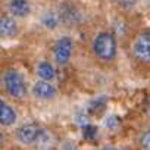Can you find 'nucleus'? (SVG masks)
<instances>
[{"label": "nucleus", "instance_id": "nucleus-1", "mask_svg": "<svg viewBox=\"0 0 150 150\" xmlns=\"http://www.w3.org/2000/svg\"><path fill=\"white\" fill-rule=\"evenodd\" d=\"M2 88L8 97L22 102L28 97V86L25 77L16 68H8L2 74Z\"/></svg>", "mask_w": 150, "mask_h": 150}, {"label": "nucleus", "instance_id": "nucleus-2", "mask_svg": "<svg viewBox=\"0 0 150 150\" xmlns=\"http://www.w3.org/2000/svg\"><path fill=\"white\" fill-rule=\"evenodd\" d=\"M91 52L100 62H113L118 57V37L112 31H100L91 41Z\"/></svg>", "mask_w": 150, "mask_h": 150}, {"label": "nucleus", "instance_id": "nucleus-3", "mask_svg": "<svg viewBox=\"0 0 150 150\" xmlns=\"http://www.w3.org/2000/svg\"><path fill=\"white\" fill-rule=\"evenodd\" d=\"M75 53V41L71 35H60L52 47L53 62L57 66H66Z\"/></svg>", "mask_w": 150, "mask_h": 150}, {"label": "nucleus", "instance_id": "nucleus-4", "mask_svg": "<svg viewBox=\"0 0 150 150\" xmlns=\"http://www.w3.org/2000/svg\"><path fill=\"white\" fill-rule=\"evenodd\" d=\"M131 53L135 62L150 66V31H143L135 35L131 44Z\"/></svg>", "mask_w": 150, "mask_h": 150}, {"label": "nucleus", "instance_id": "nucleus-5", "mask_svg": "<svg viewBox=\"0 0 150 150\" xmlns=\"http://www.w3.org/2000/svg\"><path fill=\"white\" fill-rule=\"evenodd\" d=\"M60 13L62 22L65 27H78L84 22V12L83 9L77 5L71 2V0H65L56 8Z\"/></svg>", "mask_w": 150, "mask_h": 150}, {"label": "nucleus", "instance_id": "nucleus-6", "mask_svg": "<svg viewBox=\"0 0 150 150\" xmlns=\"http://www.w3.org/2000/svg\"><path fill=\"white\" fill-rule=\"evenodd\" d=\"M41 129H43V127L37 122H25L15 129L13 135H15V140L21 146L34 147L41 134Z\"/></svg>", "mask_w": 150, "mask_h": 150}, {"label": "nucleus", "instance_id": "nucleus-7", "mask_svg": "<svg viewBox=\"0 0 150 150\" xmlns=\"http://www.w3.org/2000/svg\"><path fill=\"white\" fill-rule=\"evenodd\" d=\"M31 94L40 102H52L57 99L59 90L52 81H44L37 78V81H34V84L31 86Z\"/></svg>", "mask_w": 150, "mask_h": 150}, {"label": "nucleus", "instance_id": "nucleus-8", "mask_svg": "<svg viewBox=\"0 0 150 150\" xmlns=\"http://www.w3.org/2000/svg\"><path fill=\"white\" fill-rule=\"evenodd\" d=\"M18 34H19L18 19L5 11L0 16V35L3 40H13L18 37Z\"/></svg>", "mask_w": 150, "mask_h": 150}, {"label": "nucleus", "instance_id": "nucleus-9", "mask_svg": "<svg viewBox=\"0 0 150 150\" xmlns=\"http://www.w3.org/2000/svg\"><path fill=\"white\" fill-rule=\"evenodd\" d=\"M6 12L16 19H25L31 15L33 6L30 0H8Z\"/></svg>", "mask_w": 150, "mask_h": 150}, {"label": "nucleus", "instance_id": "nucleus-10", "mask_svg": "<svg viewBox=\"0 0 150 150\" xmlns=\"http://www.w3.org/2000/svg\"><path fill=\"white\" fill-rule=\"evenodd\" d=\"M38 22H40V27H41L43 30L50 31V33L59 30V28L63 25L62 18H60V13H59L57 9H47V11H44V12L40 15Z\"/></svg>", "mask_w": 150, "mask_h": 150}, {"label": "nucleus", "instance_id": "nucleus-11", "mask_svg": "<svg viewBox=\"0 0 150 150\" xmlns=\"http://www.w3.org/2000/svg\"><path fill=\"white\" fill-rule=\"evenodd\" d=\"M16 121L18 113L15 108L5 99H0V125H2V128H11L16 124Z\"/></svg>", "mask_w": 150, "mask_h": 150}, {"label": "nucleus", "instance_id": "nucleus-12", "mask_svg": "<svg viewBox=\"0 0 150 150\" xmlns=\"http://www.w3.org/2000/svg\"><path fill=\"white\" fill-rule=\"evenodd\" d=\"M35 75L38 80H44V81H54L56 80V63L41 59L35 63Z\"/></svg>", "mask_w": 150, "mask_h": 150}, {"label": "nucleus", "instance_id": "nucleus-13", "mask_svg": "<svg viewBox=\"0 0 150 150\" xmlns=\"http://www.w3.org/2000/svg\"><path fill=\"white\" fill-rule=\"evenodd\" d=\"M56 146V135L53 134V131H50L49 128H44L41 129V134L34 146V149L37 150H50Z\"/></svg>", "mask_w": 150, "mask_h": 150}, {"label": "nucleus", "instance_id": "nucleus-14", "mask_svg": "<svg viewBox=\"0 0 150 150\" xmlns=\"http://www.w3.org/2000/svg\"><path fill=\"white\" fill-rule=\"evenodd\" d=\"M137 144L141 150H150V127L140 134Z\"/></svg>", "mask_w": 150, "mask_h": 150}, {"label": "nucleus", "instance_id": "nucleus-15", "mask_svg": "<svg viewBox=\"0 0 150 150\" xmlns=\"http://www.w3.org/2000/svg\"><path fill=\"white\" fill-rule=\"evenodd\" d=\"M110 2L115 6H118V8L124 9V11H131V9L137 8V5L140 3V0H110Z\"/></svg>", "mask_w": 150, "mask_h": 150}, {"label": "nucleus", "instance_id": "nucleus-16", "mask_svg": "<svg viewBox=\"0 0 150 150\" xmlns=\"http://www.w3.org/2000/svg\"><path fill=\"white\" fill-rule=\"evenodd\" d=\"M102 150H119L118 147H113V146H108V147H103Z\"/></svg>", "mask_w": 150, "mask_h": 150}]
</instances>
